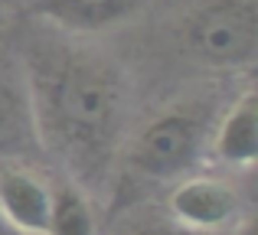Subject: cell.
<instances>
[{
    "mask_svg": "<svg viewBox=\"0 0 258 235\" xmlns=\"http://www.w3.org/2000/svg\"><path fill=\"white\" fill-rule=\"evenodd\" d=\"M36 153H43V147L36 137L26 75L13 49V39L4 36L0 39V164L7 160L30 164Z\"/></svg>",
    "mask_w": 258,
    "mask_h": 235,
    "instance_id": "5b68a950",
    "label": "cell"
},
{
    "mask_svg": "<svg viewBox=\"0 0 258 235\" xmlns=\"http://www.w3.org/2000/svg\"><path fill=\"white\" fill-rule=\"evenodd\" d=\"M242 216H245V199L222 177L189 173L176 180L167 196V219L200 235L229 232L242 222Z\"/></svg>",
    "mask_w": 258,
    "mask_h": 235,
    "instance_id": "277c9868",
    "label": "cell"
},
{
    "mask_svg": "<svg viewBox=\"0 0 258 235\" xmlns=\"http://www.w3.org/2000/svg\"><path fill=\"white\" fill-rule=\"evenodd\" d=\"M46 235H98L92 196L72 180L52 186V209Z\"/></svg>",
    "mask_w": 258,
    "mask_h": 235,
    "instance_id": "9c48e42d",
    "label": "cell"
},
{
    "mask_svg": "<svg viewBox=\"0 0 258 235\" xmlns=\"http://www.w3.org/2000/svg\"><path fill=\"white\" fill-rule=\"evenodd\" d=\"M216 115H219V102L213 95L183 98L160 108L131 137H124L111 186L151 190L189 177L209 153Z\"/></svg>",
    "mask_w": 258,
    "mask_h": 235,
    "instance_id": "7a4b0ae2",
    "label": "cell"
},
{
    "mask_svg": "<svg viewBox=\"0 0 258 235\" xmlns=\"http://www.w3.org/2000/svg\"><path fill=\"white\" fill-rule=\"evenodd\" d=\"M209 157L232 170H245L258 157V108L252 82L216 115L213 134H209Z\"/></svg>",
    "mask_w": 258,
    "mask_h": 235,
    "instance_id": "ba28073f",
    "label": "cell"
},
{
    "mask_svg": "<svg viewBox=\"0 0 258 235\" xmlns=\"http://www.w3.org/2000/svg\"><path fill=\"white\" fill-rule=\"evenodd\" d=\"M147 7V0H30L23 7L26 17L72 33V36H95L124 26Z\"/></svg>",
    "mask_w": 258,
    "mask_h": 235,
    "instance_id": "52a82bcc",
    "label": "cell"
},
{
    "mask_svg": "<svg viewBox=\"0 0 258 235\" xmlns=\"http://www.w3.org/2000/svg\"><path fill=\"white\" fill-rule=\"evenodd\" d=\"M52 183L23 160L0 164V219L17 235H46Z\"/></svg>",
    "mask_w": 258,
    "mask_h": 235,
    "instance_id": "8992f818",
    "label": "cell"
},
{
    "mask_svg": "<svg viewBox=\"0 0 258 235\" xmlns=\"http://www.w3.org/2000/svg\"><path fill=\"white\" fill-rule=\"evenodd\" d=\"M13 49L26 75L43 153L88 196H105L127 137L124 69L82 36L39 20L13 39Z\"/></svg>",
    "mask_w": 258,
    "mask_h": 235,
    "instance_id": "6da1fadb",
    "label": "cell"
},
{
    "mask_svg": "<svg viewBox=\"0 0 258 235\" xmlns=\"http://www.w3.org/2000/svg\"><path fill=\"white\" fill-rule=\"evenodd\" d=\"M4 36H7V33H4V30H0V39H4Z\"/></svg>",
    "mask_w": 258,
    "mask_h": 235,
    "instance_id": "4fadbf2b",
    "label": "cell"
},
{
    "mask_svg": "<svg viewBox=\"0 0 258 235\" xmlns=\"http://www.w3.org/2000/svg\"><path fill=\"white\" fill-rule=\"evenodd\" d=\"M20 7H23L20 0H0V23H4V20L10 17L13 10H20Z\"/></svg>",
    "mask_w": 258,
    "mask_h": 235,
    "instance_id": "8fae6325",
    "label": "cell"
},
{
    "mask_svg": "<svg viewBox=\"0 0 258 235\" xmlns=\"http://www.w3.org/2000/svg\"><path fill=\"white\" fill-rule=\"evenodd\" d=\"M118 235H200V232L183 229V225H176L173 219H167V216H154V219H134V222Z\"/></svg>",
    "mask_w": 258,
    "mask_h": 235,
    "instance_id": "30bf717a",
    "label": "cell"
},
{
    "mask_svg": "<svg viewBox=\"0 0 258 235\" xmlns=\"http://www.w3.org/2000/svg\"><path fill=\"white\" fill-rule=\"evenodd\" d=\"M176 46L209 72H248L258 52V0H189Z\"/></svg>",
    "mask_w": 258,
    "mask_h": 235,
    "instance_id": "3957f363",
    "label": "cell"
},
{
    "mask_svg": "<svg viewBox=\"0 0 258 235\" xmlns=\"http://www.w3.org/2000/svg\"><path fill=\"white\" fill-rule=\"evenodd\" d=\"M0 235H17V232H13V229H10V225H7V222H4V219H0Z\"/></svg>",
    "mask_w": 258,
    "mask_h": 235,
    "instance_id": "7c38bea8",
    "label": "cell"
}]
</instances>
